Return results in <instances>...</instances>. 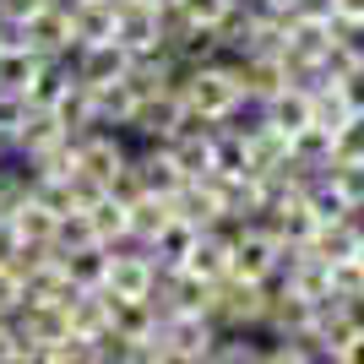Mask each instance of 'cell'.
<instances>
[{
  "label": "cell",
  "instance_id": "3957f363",
  "mask_svg": "<svg viewBox=\"0 0 364 364\" xmlns=\"http://www.w3.org/2000/svg\"><path fill=\"white\" fill-rule=\"evenodd\" d=\"M71 11L76 6H65V0H49V6H38V11L28 16V22H16V44L33 49L38 60H65L76 49V28H71Z\"/></svg>",
  "mask_w": 364,
  "mask_h": 364
},
{
  "label": "cell",
  "instance_id": "8992f818",
  "mask_svg": "<svg viewBox=\"0 0 364 364\" xmlns=\"http://www.w3.org/2000/svg\"><path fill=\"white\" fill-rule=\"evenodd\" d=\"M131 164V141H125V131H87V136H76V168L87 174V180H98L109 191L114 185V174Z\"/></svg>",
  "mask_w": 364,
  "mask_h": 364
},
{
  "label": "cell",
  "instance_id": "4fadbf2b",
  "mask_svg": "<svg viewBox=\"0 0 364 364\" xmlns=\"http://www.w3.org/2000/svg\"><path fill=\"white\" fill-rule=\"evenodd\" d=\"M168 207H174V218H185L191 228H223V207H218V191L207 180H185L174 196H168Z\"/></svg>",
  "mask_w": 364,
  "mask_h": 364
},
{
  "label": "cell",
  "instance_id": "5bb4252c",
  "mask_svg": "<svg viewBox=\"0 0 364 364\" xmlns=\"http://www.w3.org/2000/svg\"><path fill=\"white\" fill-rule=\"evenodd\" d=\"M131 164H136L141 191H147V196H174V191L185 185V174L174 168L168 147H152V141H141V147H131Z\"/></svg>",
  "mask_w": 364,
  "mask_h": 364
},
{
  "label": "cell",
  "instance_id": "f907efd6",
  "mask_svg": "<svg viewBox=\"0 0 364 364\" xmlns=\"http://www.w3.org/2000/svg\"><path fill=\"white\" fill-rule=\"evenodd\" d=\"M359 256H364V245H359Z\"/></svg>",
  "mask_w": 364,
  "mask_h": 364
},
{
  "label": "cell",
  "instance_id": "ac0fdd59",
  "mask_svg": "<svg viewBox=\"0 0 364 364\" xmlns=\"http://www.w3.org/2000/svg\"><path fill=\"white\" fill-rule=\"evenodd\" d=\"M71 87H76L71 60H44L38 71H33V82L22 87V98H28V109H55Z\"/></svg>",
  "mask_w": 364,
  "mask_h": 364
},
{
  "label": "cell",
  "instance_id": "836d02e7",
  "mask_svg": "<svg viewBox=\"0 0 364 364\" xmlns=\"http://www.w3.org/2000/svg\"><path fill=\"white\" fill-rule=\"evenodd\" d=\"M337 164H364V109L337 125Z\"/></svg>",
  "mask_w": 364,
  "mask_h": 364
},
{
  "label": "cell",
  "instance_id": "bcb514c9",
  "mask_svg": "<svg viewBox=\"0 0 364 364\" xmlns=\"http://www.w3.org/2000/svg\"><path fill=\"white\" fill-rule=\"evenodd\" d=\"M147 6H152V11H164V16H168L174 6H180V0H147Z\"/></svg>",
  "mask_w": 364,
  "mask_h": 364
},
{
  "label": "cell",
  "instance_id": "60d3db41",
  "mask_svg": "<svg viewBox=\"0 0 364 364\" xmlns=\"http://www.w3.org/2000/svg\"><path fill=\"white\" fill-rule=\"evenodd\" d=\"M22 256V234H16L6 218H0V272H11V261Z\"/></svg>",
  "mask_w": 364,
  "mask_h": 364
},
{
  "label": "cell",
  "instance_id": "f546056e",
  "mask_svg": "<svg viewBox=\"0 0 364 364\" xmlns=\"http://www.w3.org/2000/svg\"><path fill=\"white\" fill-rule=\"evenodd\" d=\"M332 55L337 65L364 60V16H332Z\"/></svg>",
  "mask_w": 364,
  "mask_h": 364
},
{
  "label": "cell",
  "instance_id": "681fc988",
  "mask_svg": "<svg viewBox=\"0 0 364 364\" xmlns=\"http://www.w3.org/2000/svg\"><path fill=\"white\" fill-rule=\"evenodd\" d=\"M65 6H82V0H65Z\"/></svg>",
  "mask_w": 364,
  "mask_h": 364
},
{
  "label": "cell",
  "instance_id": "7402d4cb",
  "mask_svg": "<svg viewBox=\"0 0 364 364\" xmlns=\"http://www.w3.org/2000/svg\"><path fill=\"white\" fill-rule=\"evenodd\" d=\"M283 289H294L304 304H316V299H326V294H332V267H326V261H316L310 250H299L294 272L283 277Z\"/></svg>",
  "mask_w": 364,
  "mask_h": 364
},
{
  "label": "cell",
  "instance_id": "1f68e13d",
  "mask_svg": "<svg viewBox=\"0 0 364 364\" xmlns=\"http://www.w3.org/2000/svg\"><path fill=\"white\" fill-rule=\"evenodd\" d=\"M82 245H98L92 240V223H87V213H60V223H55V256H71V250H82Z\"/></svg>",
  "mask_w": 364,
  "mask_h": 364
},
{
  "label": "cell",
  "instance_id": "f35d334b",
  "mask_svg": "<svg viewBox=\"0 0 364 364\" xmlns=\"http://www.w3.org/2000/svg\"><path fill=\"white\" fill-rule=\"evenodd\" d=\"M283 11H289V22H332L337 0H289Z\"/></svg>",
  "mask_w": 364,
  "mask_h": 364
},
{
  "label": "cell",
  "instance_id": "ffe728a7",
  "mask_svg": "<svg viewBox=\"0 0 364 364\" xmlns=\"http://www.w3.org/2000/svg\"><path fill=\"white\" fill-rule=\"evenodd\" d=\"M196 240H201V228H191L185 218H168L158 228V240L147 245V256H152V267H185V256L196 250Z\"/></svg>",
  "mask_w": 364,
  "mask_h": 364
},
{
  "label": "cell",
  "instance_id": "ab89813d",
  "mask_svg": "<svg viewBox=\"0 0 364 364\" xmlns=\"http://www.w3.org/2000/svg\"><path fill=\"white\" fill-rule=\"evenodd\" d=\"M22 299H28V294H22V283H16L11 272H0V321H11L16 310H22Z\"/></svg>",
  "mask_w": 364,
  "mask_h": 364
},
{
  "label": "cell",
  "instance_id": "b9f144b4",
  "mask_svg": "<svg viewBox=\"0 0 364 364\" xmlns=\"http://www.w3.org/2000/svg\"><path fill=\"white\" fill-rule=\"evenodd\" d=\"M38 6H49V0H0V22H6V28H16V22H28Z\"/></svg>",
  "mask_w": 364,
  "mask_h": 364
},
{
  "label": "cell",
  "instance_id": "6da1fadb",
  "mask_svg": "<svg viewBox=\"0 0 364 364\" xmlns=\"http://www.w3.org/2000/svg\"><path fill=\"white\" fill-rule=\"evenodd\" d=\"M174 92H180L185 114L196 120H213V125H228V114L245 104V76H240V60H213V65H185L174 76Z\"/></svg>",
  "mask_w": 364,
  "mask_h": 364
},
{
  "label": "cell",
  "instance_id": "7dc6e473",
  "mask_svg": "<svg viewBox=\"0 0 364 364\" xmlns=\"http://www.w3.org/2000/svg\"><path fill=\"white\" fill-rule=\"evenodd\" d=\"M261 6H289V0H261Z\"/></svg>",
  "mask_w": 364,
  "mask_h": 364
},
{
  "label": "cell",
  "instance_id": "9c48e42d",
  "mask_svg": "<svg viewBox=\"0 0 364 364\" xmlns=\"http://www.w3.org/2000/svg\"><path fill=\"white\" fill-rule=\"evenodd\" d=\"M65 60H71L82 87H109V82H125V71H131V55H125L114 38H109V44H76Z\"/></svg>",
  "mask_w": 364,
  "mask_h": 364
},
{
  "label": "cell",
  "instance_id": "8d00e7d4",
  "mask_svg": "<svg viewBox=\"0 0 364 364\" xmlns=\"http://www.w3.org/2000/svg\"><path fill=\"white\" fill-rule=\"evenodd\" d=\"M326 174H332V185L348 196V207H359V201H364V164H332Z\"/></svg>",
  "mask_w": 364,
  "mask_h": 364
},
{
  "label": "cell",
  "instance_id": "c3c4849f",
  "mask_svg": "<svg viewBox=\"0 0 364 364\" xmlns=\"http://www.w3.org/2000/svg\"><path fill=\"white\" fill-rule=\"evenodd\" d=\"M0 164H6V136H0Z\"/></svg>",
  "mask_w": 364,
  "mask_h": 364
},
{
  "label": "cell",
  "instance_id": "52a82bcc",
  "mask_svg": "<svg viewBox=\"0 0 364 364\" xmlns=\"http://www.w3.org/2000/svg\"><path fill=\"white\" fill-rule=\"evenodd\" d=\"M114 44L125 55H158L164 49V11H152L147 0H120L114 6Z\"/></svg>",
  "mask_w": 364,
  "mask_h": 364
},
{
  "label": "cell",
  "instance_id": "484cf974",
  "mask_svg": "<svg viewBox=\"0 0 364 364\" xmlns=\"http://www.w3.org/2000/svg\"><path fill=\"white\" fill-rule=\"evenodd\" d=\"M304 250L332 267V261H343V256H353V250H359V234H353L343 218H332V223H321L316 234H310V245H304Z\"/></svg>",
  "mask_w": 364,
  "mask_h": 364
},
{
  "label": "cell",
  "instance_id": "7bdbcfd3",
  "mask_svg": "<svg viewBox=\"0 0 364 364\" xmlns=\"http://www.w3.org/2000/svg\"><path fill=\"white\" fill-rule=\"evenodd\" d=\"M16 353H22V337L11 321H0V364H16Z\"/></svg>",
  "mask_w": 364,
  "mask_h": 364
},
{
  "label": "cell",
  "instance_id": "2e32d148",
  "mask_svg": "<svg viewBox=\"0 0 364 364\" xmlns=\"http://www.w3.org/2000/svg\"><path fill=\"white\" fill-rule=\"evenodd\" d=\"M261 114H267V125L272 131H283V136H294L299 125H310L316 120V104H310V87H283V92H272L267 104H261Z\"/></svg>",
  "mask_w": 364,
  "mask_h": 364
},
{
  "label": "cell",
  "instance_id": "d6986e66",
  "mask_svg": "<svg viewBox=\"0 0 364 364\" xmlns=\"http://www.w3.org/2000/svg\"><path fill=\"white\" fill-rule=\"evenodd\" d=\"M6 223L22 234V245H55V223H60V213L44 207L38 196H28V201H16L11 213H6Z\"/></svg>",
  "mask_w": 364,
  "mask_h": 364
},
{
  "label": "cell",
  "instance_id": "603a6c76",
  "mask_svg": "<svg viewBox=\"0 0 364 364\" xmlns=\"http://www.w3.org/2000/svg\"><path fill=\"white\" fill-rule=\"evenodd\" d=\"M76 44H109L114 38V0H82L71 11Z\"/></svg>",
  "mask_w": 364,
  "mask_h": 364
},
{
  "label": "cell",
  "instance_id": "5b68a950",
  "mask_svg": "<svg viewBox=\"0 0 364 364\" xmlns=\"http://www.w3.org/2000/svg\"><path fill=\"white\" fill-rule=\"evenodd\" d=\"M218 326H213V316H164L158 321V343L168 348V359L174 364H207L213 359V348H218Z\"/></svg>",
  "mask_w": 364,
  "mask_h": 364
},
{
  "label": "cell",
  "instance_id": "4316f807",
  "mask_svg": "<svg viewBox=\"0 0 364 364\" xmlns=\"http://www.w3.org/2000/svg\"><path fill=\"white\" fill-rule=\"evenodd\" d=\"M213 364H267V337L261 332H223L213 348Z\"/></svg>",
  "mask_w": 364,
  "mask_h": 364
},
{
  "label": "cell",
  "instance_id": "816d5d0a",
  "mask_svg": "<svg viewBox=\"0 0 364 364\" xmlns=\"http://www.w3.org/2000/svg\"><path fill=\"white\" fill-rule=\"evenodd\" d=\"M207 364H213V359H207Z\"/></svg>",
  "mask_w": 364,
  "mask_h": 364
},
{
  "label": "cell",
  "instance_id": "d590c367",
  "mask_svg": "<svg viewBox=\"0 0 364 364\" xmlns=\"http://www.w3.org/2000/svg\"><path fill=\"white\" fill-rule=\"evenodd\" d=\"M337 92H343L348 114H359V109H364V60H353V65H337Z\"/></svg>",
  "mask_w": 364,
  "mask_h": 364
},
{
  "label": "cell",
  "instance_id": "cb8c5ba5",
  "mask_svg": "<svg viewBox=\"0 0 364 364\" xmlns=\"http://www.w3.org/2000/svg\"><path fill=\"white\" fill-rule=\"evenodd\" d=\"M49 114H55V120L65 125V136H87V131H98V109H92V87H82V82H76L71 92H65L60 104L49 109Z\"/></svg>",
  "mask_w": 364,
  "mask_h": 364
},
{
  "label": "cell",
  "instance_id": "4dcf8cb0",
  "mask_svg": "<svg viewBox=\"0 0 364 364\" xmlns=\"http://www.w3.org/2000/svg\"><path fill=\"white\" fill-rule=\"evenodd\" d=\"M332 294L364 310V256H359V250L343 256V261H332Z\"/></svg>",
  "mask_w": 364,
  "mask_h": 364
},
{
  "label": "cell",
  "instance_id": "83f0119b",
  "mask_svg": "<svg viewBox=\"0 0 364 364\" xmlns=\"http://www.w3.org/2000/svg\"><path fill=\"white\" fill-rule=\"evenodd\" d=\"M87 223H92V240L98 245H120L125 234H131V228H125V201H114L109 191L87 207Z\"/></svg>",
  "mask_w": 364,
  "mask_h": 364
},
{
  "label": "cell",
  "instance_id": "f6af8a7d",
  "mask_svg": "<svg viewBox=\"0 0 364 364\" xmlns=\"http://www.w3.org/2000/svg\"><path fill=\"white\" fill-rule=\"evenodd\" d=\"M337 16H364V0H337Z\"/></svg>",
  "mask_w": 364,
  "mask_h": 364
},
{
  "label": "cell",
  "instance_id": "8fae6325",
  "mask_svg": "<svg viewBox=\"0 0 364 364\" xmlns=\"http://www.w3.org/2000/svg\"><path fill=\"white\" fill-rule=\"evenodd\" d=\"M65 141V125L49 114V109H28V120L11 131V141H6V152L11 158H22V164H33V158H44L49 147H60Z\"/></svg>",
  "mask_w": 364,
  "mask_h": 364
},
{
  "label": "cell",
  "instance_id": "ee69618b",
  "mask_svg": "<svg viewBox=\"0 0 364 364\" xmlns=\"http://www.w3.org/2000/svg\"><path fill=\"white\" fill-rule=\"evenodd\" d=\"M343 364H364V332H359V337H353L348 348H343Z\"/></svg>",
  "mask_w": 364,
  "mask_h": 364
},
{
  "label": "cell",
  "instance_id": "e0dca14e",
  "mask_svg": "<svg viewBox=\"0 0 364 364\" xmlns=\"http://www.w3.org/2000/svg\"><path fill=\"white\" fill-rule=\"evenodd\" d=\"M65 326H71V337H104L109 332V294L104 289H76L65 299Z\"/></svg>",
  "mask_w": 364,
  "mask_h": 364
},
{
  "label": "cell",
  "instance_id": "e575fe53",
  "mask_svg": "<svg viewBox=\"0 0 364 364\" xmlns=\"http://www.w3.org/2000/svg\"><path fill=\"white\" fill-rule=\"evenodd\" d=\"M228 6H234V0H180L174 11H180L191 28H218V22L228 16Z\"/></svg>",
  "mask_w": 364,
  "mask_h": 364
},
{
  "label": "cell",
  "instance_id": "d4e9b609",
  "mask_svg": "<svg viewBox=\"0 0 364 364\" xmlns=\"http://www.w3.org/2000/svg\"><path fill=\"white\" fill-rule=\"evenodd\" d=\"M65 277H71L76 289H104L109 277V250L104 245H82V250H71V256H60Z\"/></svg>",
  "mask_w": 364,
  "mask_h": 364
},
{
  "label": "cell",
  "instance_id": "7a4b0ae2",
  "mask_svg": "<svg viewBox=\"0 0 364 364\" xmlns=\"http://www.w3.org/2000/svg\"><path fill=\"white\" fill-rule=\"evenodd\" d=\"M267 299H272V283L223 277V283H213V310H207V316H213L218 332H261Z\"/></svg>",
  "mask_w": 364,
  "mask_h": 364
},
{
  "label": "cell",
  "instance_id": "277c9868",
  "mask_svg": "<svg viewBox=\"0 0 364 364\" xmlns=\"http://www.w3.org/2000/svg\"><path fill=\"white\" fill-rule=\"evenodd\" d=\"M277 256H283V240L261 223H234V267L228 277H250V283H267L277 277Z\"/></svg>",
  "mask_w": 364,
  "mask_h": 364
},
{
  "label": "cell",
  "instance_id": "30bf717a",
  "mask_svg": "<svg viewBox=\"0 0 364 364\" xmlns=\"http://www.w3.org/2000/svg\"><path fill=\"white\" fill-rule=\"evenodd\" d=\"M16 337L22 343H44V348H60L71 326H65V304H49V299H22V310L11 316Z\"/></svg>",
  "mask_w": 364,
  "mask_h": 364
},
{
  "label": "cell",
  "instance_id": "7c38bea8",
  "mask_svg": "<svg viewBox=\"0 0 364 364\" xmlns=\"http://www.w3.org/2000/svg\"><path fill=\"white\" fill-rule=\"evenodd\" d=\"M289 164L304 168V174H326V168L337 164V131L332 125H299L289 136Z\"/></svg>",
  "mask_w": 364,
  "mask_h": 364
},
{
  "label": "cell",
  "instance_id": "f1b7e54d",
  "mask_svg": "<svg viewBox=\"0 0 364 364\" xmlns=\"http://www.w3.org/2000/svg\"><path fill=\"white\" fill-rule=\"evenodd\" d=\"M38 65H44V60H38L33 49H22L16 38H11V44H0V87L22 92V87L33 82V71H38Z\"/></svg>",
  "mask_w": 364,
  "mask_h": 364
},
{
  "label": "cell",
  "instance_id": "d6a6232c",
  "mask_svg": "<svg viewBox=\"0 0 364 364\" xmlns=\"http://www.w3.org/2000/svg\"><path fill=\"white\" fill-rule=\"evenodd\" d=\"M109 364H174V359H168V348L158 343V332H152V337H136V343H120V353Z\"/></svg>",
  "mask_w": 364,
  "mask_h": 364
},
{
  "label": "cell",
  "instance_id": "74e56055",
  "mask_svg": "<svg viewBox=\"0 0 364 364\" xmlns=\"http://www.w3.org/2000/svg\"><path fill=\"white\" fill-rule=\"evenodd\" d=\"M28 120V98L22 92H11V87H0V136L11 141V131Z\"/></svg>",
  "mask_w": 364,
  "mask_h": 364
},
{
  "label": "cell",
  "instance_id": "ba28073f",
  "mask_svg": "<svg viewBox=\"0 0 364 364\" xmlns=\"http://www.w3.org/2000/svg\"><path fill=\"white\" fill-rule=\"evenodd\" d=\"M180 125H185V104H180V92H158V98H141V104L131 109V125H125V136L164 147V141L180 136Z\"/></svg>",
  "mask_w": 364,
  "mask_h": 364
},
{
  "label": "cell",
  "instance_id": "44dd1931",
  "mask_svg": "<svg viewBox=\"0 0 364 364\" xmlns=\"http://www.w3.org/2000/svg\"><path fill=\"white\" fill-rule=\"evenodd\" d=\"M174 218V207H168V196H136V201H125V228H131V240L152 245L158 240V228Z\"/></svg>",
  "mask_w": 364,
  "mask_h": 364
},
{
  "label": "cell",
  "instance_id": "9a60e30c",
  "mask_svg": "<svg viewBox=\"0 0 364 364\" xmlns=\"http://www.w3.org/2000/svg\"><path fill=\"white\" fill-rule=\"evenodd\" d=\"M109 294V289H104ZM158 304H152V294L147 299H114L109 294V332L120 337V343H136V337H152L158 332Z\"/></svg>",
  "mask_w": 364,
  "mask_h": 364
}]
</instances>
